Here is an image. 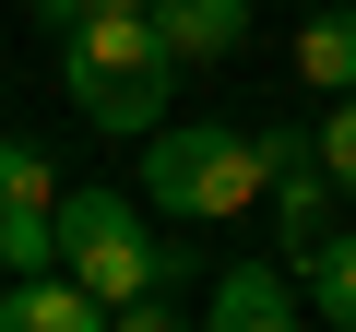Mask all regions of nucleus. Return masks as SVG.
Masks as SVG:
<instances>
[{"label": "nucleus", "mask_w": 356, "mask_h": 332, "mask_svg": "<svg viewBox=\"0 0 356 332\" xmlns=\"http://www.w3.org/2000/svg\"><path fill=\"white\" fill-rule=\"evenodd\" d=\"M261 190H273V131H226V119H154L143 131V202L226 226V214H261Z\"/></svg>", "instance_id": "obj_1"}, {"label": "nucleus", "mask_w": 356, "mask_h": 332, "mask_svg": "<svg viewBox=\"0 0 356 332\" xmlns=\"http://www.w3.org/2000/svg\"><path fill=\"white\" fill-rule=\"evenodd\" d=\"M60 83H72V107L95 119V131H154L166 119V83H178V60H166V36H154V13H83V24H60Z\"/></svg>", "instance_id": "obj_2"}, {"label": "nucleus", "mask_w": 356, "mask_h": 332, "mask_svg": "<svg viewBox=\"0 0 356 332\" xmlns=\"http://www.w3.org/2000/svg\"><path fill=\"white\" fill-rule=\"evenodd\" d=\"M60 273H72L83 297L131 308V297H166L178 273H191V249L154 238L131 190H60Z\"/></svg>", "instance_id": "obj_3"}, {"label": "nucleus", "mask_w": 356, "mask_h": 332, "mask_svg": "<svg viewBox=\"0 0 356 332\" xmlns=\"http://www.w3.org/2000/svg\"><path fill=\"white\" fill-rule=\"evenodd\" d=\"M0 261L13 273L60 261V179H48V142H24V131H0Z\"/></svg>", "instance_id": "obj_4"}, {"label": "nucleus", "mask_w": 356, "mask_h": 332, "mask_svg": "<svg viewBox=\"0 0 356 332\" xmlns=\"http://www.w3.org/2000/svg\"><path fill=\"white\" fill-rule=\"evenodd\" d=\"M332 179H321V142L309 131H273V238H285V261H309L321 238H332Z\"/></svg>", "instance_id": "obj_5"}, {"label": "nucleus", "mask_w": 356, "mask_h": 332, "mask_svg": "<svg viewBox=\"0 0 356 332\" xmlns=\"http://www.w3.org/2000/svg\"><path fill=\"white\" fill-rule=\"evenodd\" d=\"M297 273H273V261H238L226 285H214V308H202V332H297Z\"/></svg>", "instance_id": "obj_6"}, {"label": "nucleus", "mask_w": 356, "mask_h": 332, "mask_svg": "<svg viewBox=\"0 0 356 332\" xmlns=\"http://www.w3.org/2000/svg\"><path fill=\"white\" fill-rule=\"evenodd\" d=\"M154 13V36H166V60L191 72V60H238L250 48V0H143Z\"/></svg>", "instance_id": "obj_7"}, {"label": "nucleus", "mask_w": 356, "mask_h": 332, "mask_svg": "<svg viewBox=\"0 0 356 332\" xmlns=\"http://www.w3.org/2000/svg\"><path fill=\"white\" fill-rule=\"evenodd\" d=\"M0 332H107V297H83V285L48 261V273H13V297H0Z\"/></svg>", "instance_id": "obj_8"}, {"label": "nucleus", "mask_w": 356, "mask_h": 332, "mask_svg": "<svg viewBox=\"0 0 356 332\" xmlns=\"http://www.w3.org/2000/svg\"><path fill=\"white\" fill-rule=\"evenodd\" d=\"M297 72L321 95H356V13H309L297 24Z\"/></svg>", "instance_id": "obj_9"}, {"label": "nucleus", "mask_w": 356, "mask_h": 332, "mask_svg": "<svg viewBox=\"0 0 356 332\" xmlns=\"http://www.w3.org/2000/svg\"><path fill=\"white\" fill-rule=\"evenodd\" d=\"M297 285H309V308H321V320H344V332H356V238H344V226L297 261Z\"/></svg>", "instance_id": "obj_10"}, {"label": "nucleus", "mask_w": 356, "mask_h": 332, "mask_svg": "<svg viewBox=\"0 0 356 332\" xmlns=\"http://www.w3.org/2000/svg\"><path fill=\"white\" fill-rule=\"evenodd\" d=\"M309 142H321V179H332V190H344V202H356V95H332V107H321V131H309Z\"/></svg>", "instance_id": "obj_11"}, {"label": "nucleus", "mask_w": 356, "mask_h": 332, "mask_svg": "<svg viewBox=\"0 0 356 332\" xmlns=\"http://www.w3.org/2000/svg\"><path fill=\"white\" fill-rule=\"evenodd\" d=\"M107 332H178V308L166 297H131V308H107Z\"/></svg>", "instance_id": "obj_12"}, {"label": "nucleus", "mask_w": 356, "mask_h": 332, "mask_svg": "<svg viewBox=\"0 0 356 332\" xmlns=\"http://www.w3.org/2000/svg\"><path fill=\"white\" fill-rule=\"evenodd\" d=\"M48 24H83V13H143V0H36Z\"/></svg>", "instance_id": "obj_13"}]
</instances>
